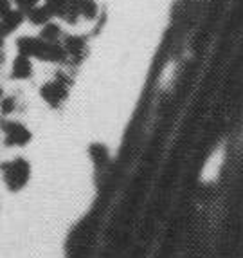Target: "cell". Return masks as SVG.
Instances as JSON below:
<instances>
[{
  "label": "cell",
  "mask_w": 243,
  "mask_h": 258,
  "mask_svg": "<svg viewBox=\"0 0 243 258\" xmlns=\"http://www.w3.org/2000/svg\"><path fill=\"white\" fill-rule=\"evenodd\" d=\"M2 172H4V181L11 186V189H18L29 177V164L18 157L11 163L2 164Z\"/></svg>",
  "instance_id": "cell-1"
},
{
  "label": "cell",
  "mask_w": 243,
  "mask_h": 258,
  "mask_svg": "<svg viewBox=\"0 0 243 258\" xmlns=\"http://www.w3.org/2000/svg\"><path fill=\"white\" fill-rule=\"evenodd\" d=\"M0 128L4 130L6 134V145L8 147H24L31 139L29 130L22 123H18V121L2 119L0 121Z\"/></svg>",
  "instance_id": "cell-2"
},
{
  "label": "cell",
  "mask_w": 243,
  "mask_h": 258,
  "mask_svg": "<svg viewBox=\"0 0 243 258\" xmlns=\"http://www.w3.org/2000/svg\"><path fill=\"white\" fill-rule=\"evenodd\" d=\"M67 87H68V78L65 76V74H58L54 82L45 83L40 92H42V98L45 99L49 105L56 107V105H60L65 99V96H67Z\"/></svg>",
  "instance_id": "cell-3"
},
{
  "label": "cell",
  "mask_w": 243,
  "mask_h": 258,
  "mask_svg": "<svg viewBox=\"0 0 243 258\" xmlns=\"http://www.w3.org/2000/svg\"><path fill=\"white\" fill-rule=\"evenodd\" d=\"M24 20H26V13L24 11H20L18 8L9 9L8 13L0 17V36L6 38V36L13 35L15 31L24 24Z\"/></svg>",
  "instance_id": "cell-4"
},
{
  "label": "cell",
  "mask_w": 243,
  "mask_h": 258,
  "mask_svg": "<svg viewBox=\"0 0 243 258\" xmlns=\"http://www.w3.org/2000/svg\"><path fill=\"white\" fill-rule=\"evenodd\" d=\"M17 49L20 54H26L29 58H42L43 49H45V40L40 36H20L17 40Z\"/></svg>",
  "instance_id": "cell-5"
},
{
  "label": "cell",
  "mask_w": 243,
  "mask_h": 258,
  "mask_svg": "<svg viewBox=\"0 0 243 258\" xmlns=\"http://www.w3.org/2000/svg\"><path fill=\"white\" fill-rule=\"evenodd\" d=\"M222 164H223V155L220 154V152H214L209 159L205 161L204 168H202L200 181L202 182H213V181H216L218 175H220V170H222Z\"/></svg>",
  "instance_id": "cell-6"
},
{
  "label": "cell",
  "mask_w": 243,
  "mask_h": 258,
  "mask_svg": "<svg viewBox=\"0 0 243 258\" xmlns=\"http://www.w3.org/2000/svg\"><path fill=\"white\" fill-rule=\"evenodd\" d=\"M31 76H33V61L29 56L18 52L11 65V78L13 80H29Z\"/></svg>",
  "instance_id": "cell-7"
},
{
  "label": "cell",
  "mask_w": 243,
  "mask_h": 258,
  "mask_svg": "<svg viewBox=\"0 0 243 258\" xmlns=\"http://www.w3.org/2000/svg\"><path fill=\"white\" fill-rule=\"evenodd\" d=\"M63 47H65V51H67L68 58L77 60V58H83V54H85L87 42L83 36H65Z\"/></svg>",
  "instance_id": "cell-8"
},
{
  "label": "cell",
  "mask_w": 243,
  "mask_h": 258,
  "mask_svg": "<svg viewBox=\"0 0 243 258\" xmlns=\"http://www.w3.org/2000/svg\"><path fill=\"white\" fill-rule=\"evenodd\" d=\"M54 17L52 15V11L47 8V6H36V8L29 9L26 13V18L33 24V26H45V24H49L51 22V18Z\"/></svg>",
  "instance_id": "cell-9"
},
{
  "label": "cell",
  "mask_w": 243,
  "mask_h": 258,
  "mask_svg": "<svg viewBox=\"0 0 243 258\" xmlns=\"http://www.w3.org/2000/svg\"><path fill=\"white\" fill-rule=\"evenodd\" d=\"M40 38H43L45 42H60L61 27L58 26V24L49 22V24H45V26L42 27V31H40Z\"/></svg>",
  "instance_id": "cell-10"
},
{
  "label": "cell",
  "mask_w": 243,
  "mask_h": 258,
  "mask_svg": "<svg viewBox=\"0 0 243 258\" xmlns=\"http://www.w3.org/2000/svg\"><path fill=\"white\" fill-rule=\"evenodd\" d=\"M15 108H17V99L13 96H6V98L0 99V112H2V116L13 114Z\"/></svg>",
  "instance_id": "cell-11"
},
{
  "label": "cell",
  "mask_w": 243,
  "mask_h": 258,
  "mask_svg": "<svg viewBox=\"0 0 243 258\" xmlns=\"http://www.w3.org/2000/svg\"><path fill=\"white\" fill-rule=\"evenodd\" d=\"M38 2H40V0H13V6L20 9V11H24V13H27L29 9L36 8V6H38Z\"/></svg>",
  "instance_id": "cell-12"
},
{
  "label": "cell",
  "mask_w": 243,
  "mask_h": 258,
  "mask_svg": "<svg viewBox=\"0 0 243 258\" xmlns=\"http://www.w3.org/2000/svg\"><path fill=\"white\" fill-rule=\"evenodd\" d=\"M9 9H13V0H0V17L8 13Z\"/></svg>",
  "instance_id": "cell-13"
},
{
  "label": "cell",
  "mask_w": 243,
  "mask_h": 258,
  "mask_svg": "<svg viewBox=\"0 0 243 258\" xmlns=\"http://www.w3.org/2000/svg\"><path fill=\"white\" fill-rule=\"evenodd\" d=\"M2 49H4V38L0 36V51H2Z\"/></svg>",
  "instance_id": "cell-14"
},
{
  "label": "cell",
  "mask_w": 243,
  "mask_h": 258,
  "mask_svg": "<svg viewBox=\"0 0 243 258\" xmlns=\"http://www.w3.org/2000/svg\"><path fill=\"white\" fill-rule=\"evenodd\" d=\"M4 98V91H2V87H0V99Z\"/></svg>",
  "instance_id": "cell-15"
}]
</instances>
